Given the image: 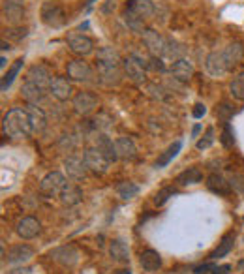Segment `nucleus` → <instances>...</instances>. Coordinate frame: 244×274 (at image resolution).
Wrapping results in <instances>:
<instances>
[{"label": "nucleus", "mask_w": 244, "mask_h": 274, "mask_svg": "<svg viewBox=\"0 0 244 274\" xmlns=\"http://www.w3.org/2000/svg\"><path fill=\"white\" fill-rule=\"evenodd\" d=\"M231 272V265H222V267H216L211 274H229Z\"/></svg>", "instance_id": "46"}, {"label": "nucleus", "mask_w": 244, "mask_h": 274, "mask_svg": "<svg viewBox=\"0 0 244 274\" xmlns=\"http://www.w3.org/2000/svg\"><path fill=\"white\" fill-rule=\"evenodd\" d=\"M34 270L30 269V267H19V269H13V270H10L8 274H32Z\"/></svg>", "instance_id": "47"}, {"label": "nucleus", "mask_w": 244, "mask_h": 274, "mask_svg": "<svg viewBox=\"0 0 244 274\" xmlns=\"http://www.w3.org/2000/svg\"><path fill=\"white\" fill-rule=\"evenodd\" d=\"M186 55V47L182 44H179L177 40L173 38H167V45H165V51H163V56L167 58V61H180V58H184Z\"/></svg>", "instance_id": "27"}, {"label": "nucleus", "mask_w": 244, "mask_h": 274, "mask_svg": "<svg viewBox=\"0 0 244 274\" xmlns=\"http://www.w3.org/2000/svg\"><path fill=\"white\" fill-rule=\"evenodd\" d=\"M2 132L11 139H23V137H30L34 133L30 115L27 109H10L4 115L2 121Z\"/></svg>", "instance_id": "1"}, {"label": "nucleus", "mask_w": 244, "mask_h": 274, "mask_svg": "<svg viewBox=\"0 0 244 274\" xmlns=\"http://www.w3.org/2000/svg\"><path fill=\"white\" fill-rule=\"evenodd\" d=\"M242 222H244V218H242Z\"/></svg>", "instance_id": "52"}, {"label": "nucleus", "mask_w": 244, "mask_h": 274, "mask_svg": "<svg viewBox=\"0 0 244 274\" xmlns=\"http://www.w3.org/2000/svg\"><path fill=\"white\" fill-rule=\"evenodd\" d=\"M207 188L211 192L218 193V195H229L231 193V184L222 175H216V173L207 177Z\"/></svg>", "instance_id": "23"}, {"label": "nucleus", "mask_w": 244, "mask_h": 274, "mask_svg": "<svg viewBox=\"0 0 244 274\" xmlns=\"http://www.w3.org/2000/svg\"><path fill=\"white\" fill-rule=\"evenodd\" d=\"M205 68L209 71V75L212 77H222L231 70L228 61H226V56H223V51H212L211 55L207 56Z\"/></svg>", "instance_id": "6"}, {"label": "nucleus", "mask_w": 244, "mask_h": 274, "mask_svg": "<svg viewBox=\"0 0 244 274\" xmlns=\"http://www.w3.org/2000/svg\"><path fill=\"white\" fill-rule=\"evenodd\" d=\"M115 147H117V156L120 160H134L137 154V148L134 145L130 137H119L117 141H115Z\"/></svg>", "instance_id": "24"}, {"label": "nucleus", "mask_w": 244, "mask_h": 274, "mask_svg": "<svg viewBox=\"0 0 244 274\" xmlns=\"http://www.w3.org/2000/svg\"><path fill=\"white\" fill-rule=\"evenodd\" d=\"M199 130H201V126H195L194 128V135H197V133H199Z\"/></svg>", "instance_id": "50"}, {"label": "nucleus", "mask_w": 244, "mask_h": 274, "mask_svg": "<svg viewBox=\"0 0 244 274\" xmlns=\"http://www.w3.org/2000/svg\"><path fill=\"white\" fill-rule=\"evenodd\" d=\"M66 70H68V77L73 81H90V77H92V68L88 66V62H85L83 58L70 61Z\"/></svg>", "instance_id": "7"}, {"label": "nucleus", "mask_w": 244, "mask_h": 274, "mask_svg": "<svg viewBox=\"0 0 244 274\" xmlns=\"http://www.w3.org/2000/svg\"><path fill=\"white\" fill-rule=\"evenodd\" d=\"M203 181V171L199 167H188L186 171H182L179 177H177V182L182 184V186H190V184H199Z\"/></svg>", "instance_id": "29"}, {"label": "nucleus", "mask_w": 244, "mask_h": 274, "mask_svg": "<svg viewBox=\"0 0 244 274\" xmlns=\"http://www.w3.org/2000/svg\"><path fill=\"white\" fill-rule=\"evenodd\" d=\"M124 23L134 30V32H143V30H145V28H143L141 17H137L136 13H132V11H128V10L124 11Z\"/></svg>", "instance_id": "38"}, {"label": "nucleus", "mask_w": 244, "mask_h": 274, "mask_svg": "<svg viewBox=\"0 0 244 274\" xmlns=\"http://www.w3.org/2000/svg\"><path fill=\"white\" fill-rule=\"evenodd\" d=\"M233 244H235V235H233V233H228V235L222 239V242L218 244L216 250L211 253V259L214 261V259L226 258V256H228V253L233 250Z\"/></svg>", "instance_id": "32"}, {"label": "nucleus", "mask_w": 244, "mask_h": 274, "mask_svg": "<svg viewBox=\"0 0 244 274\" xmlns=\"http://www.w3.org/2000/svg\"><path fill=\"white\" fill-rule=\"evenodd\" d=\"M218 116L222 119L223 122H228L231 116H233V107H229L228 104H222L218 107Z\"/></svg>", "instance_id": "42"}, {"label": "nucleus", "mask_w": 244, "mask_h": 274, "mask_svg": "<svg viewBox=\"0 0 244 274\" xmlns=\"http://www.w3.org/2000/svg\"><path fill=\"white\" fill-rule=\"evenodd\" d=\"M51 259L64 267H73L79 261V252L73 246H60L51 252Z\"/></svg>", "instance_id": "10"}, {"label": "nucleus", "mask_w": 244, "mask_h": 274, "mask_svg": "<svg viewBox=\"0 0 244 274\" xmlns=\"http://www.w3.org/2000/svg\"><path fill=\"white\" fill-rule=\"evenodd\" d=\"M25 109L28 111V115H30V122H32V130L34 133H42L47 126V116L42 109H40L38 105L34 104H28Z\"/></svg>", "instance_id": "21"}, {"label": "nucleus", "mask_w": 244, "mask_h": 274, "mask_svg": "<svg viewBox=\"0 0 244 274\" xmlns=\"http://www.w3.org/2000/svg\"><path fill=\"white\" fill-rule=\"evenodd\" d=\"M98 71H100V77L105 85H117L120 81V70L119 66H103V64H98Z\"/></svg>", "instance_id": "31"}, {"label": "nucleus", "mask_w": 244, "mask_h": 274, "mask_svg": "<svg viewBox=\"0 0 244 274\" xmlns=\"http://www.w3.org/2000/svg\"><path fill=\"white\" fill-rule=\"evenodd\" d=\"M205 113H207L205 105H203V104H197V105H195V109H194V116H195V119H201V116L205 115Z\"/></svg>", "instance_id": "45"}, {"label": "nucleus", "mask_w": 244, "mask_h": 274, "mask_svg": "<svg viewBox=\"0 0 244 274\" xmlns=\"http://www.w3.org/2000/svg\"><path fill=\"white\" fill-rule=\"evenodd\" d=\"M218 265L214 263V261H211V263H203V265H197L194 269V274H211L212 270L216 269Z\"/></svg>", "instance_id": "43"}, {"label": "nucleus", "mask_w": 244, "mask_h": 274, "mask_svg": "<svg viewBox=\"0 0 244 274\" xmlns=\"http://www.w3.org/2000/svg\"><path fill=\"white\" fill-rule=\"evenodd\" d=\"M229 90H231V94H233V98L244 102V71L239 73L237 77H233V81H231V85H229Z\"/></svg>", "instance_id": "37"}, {"label": "nucleus", "mask_w": 244, "mask_h": 274, "mask_svg": "<svg viewBox=\"0 0 244 274\" xmlns=\"http://www.w3.org/2000/svg\"><path fill=\"white\" fill-rule=\"evenodd\" d=\"M96 105H98V98L92 92H79L73 98V109H76V113H79L83 116L90 115L96 109Z\"/></svg>", "instance_id": "9"}, {"label": "nucleus", "mask_w": 244, "mask_h": 274, "mask_svg": "<svg viewBox=\"0 0 244 274\" xmlns=\"http://www.w3.org/2000/svg\"><path fill=\"white\" fill-rule=\"evenodd\" d=\"M68 47H70L71 53H76V55H90L94 51V44L92 40L87 38V36H83V34H77V36H70L68 38Z\"/></svg>", "instance_id": "14"}, {"label": "nucleus", "mask_w": 244, "mask_h": 274, "mask_svg": "<svg viewBox=\"0 0 244 274\" xmlns=\"http://www.w3.org/2000/svg\"><path fill=\"white\" fill-rule=\"evenodd\" d=\"M175 193H177V190H175L173 186H167V188H162L160 192L154 195V205H158V207H162V205H165L169 201V199L173 198Z\"/></svg>", "instance_id": "39"}, {"label": "nucleus", "mask_w": 244, "mask_h": 274, "mask_svg": "<svg viewBox=\"0 0 244 274\" xmlns=\"http://www.w3.org/2000/svg\"><path fill=\"white\" fill-rule=\"evenodd\" d=\"M23 58H17L15 62H13V66L8 70V73H6L4 77H2V85H0V88H2V92H6L8 88L11 87V83H13V79L17 77V73H19V70L23 68Z\"/></svg>", "instance_id": "35"}, {"label": "nucleus", "mask_w": 244, "mask_h": 274, "mask_svg": "<svg viewBox=\"0 0 244 274\" xmlns=\"http://www.w3.org/2000/svg\"><path fill=\"white\" fill-rule=\"evenodd\" d=\"M6 66V56H2V58H0V68H4Z\"/></svg>", "instance_id": "49"}, {"label": "nucleus", "mask_w": 244, "mask_h": 274, "mask_svg": "<svg viewBox=\"0 0 244 274\" xmlns=\"http://www.w3.org/2000/svg\"><path fill=\"white\" fill-rule=\"evenodd\" d=\"M49 92L53 94L59 102H66V100L71 98V94H73V87H71V83L68 81V79H64V77H53V79H51Z\"/></svg>", "instance_id": "11"}, {"label": "nucleus", "mask_w": 244, "mask_h": 274, "mask_svg": "<svg viewBox=\"0 0 244 274\" xmlns=\"http://www.w3.org/2000/svg\"><path fill=\"white\" fill-rule=\"evenodd\" d=\"M92 2H94V0H88V2H87V4H88V6H90V4H92Z\"/></svg>", "instance_id": "51"}, {"label": "nucleus", "mask_w": 244, "mask_h": 274, "mask_svg": "<svg viewBox=\"0 0 244 274\" xmlns=\"http://www.w3.org/2000/svg\"><path fill=\"white\" fill-rule=\"evenodd\" d=\"M141 34L146 49L151 51L152 56H163V51H165V45H167V38H163L162 34L152 30V28H145Z\"/></svg>", "instance_id": "5"}, {"label": "nucleus", "mask_w": 244, "mask_h": 274, "mask_svg": "<svg viewBox=\"0 0 244 274\" xmlns=\"http://www.w3.org/2000/svg\"><path fill=\"white\" fill-rule=\"evenodd\" d=\"M66 177L59 171H53V173H49L42 179L40 182V193L44 195V198H60V193L62 190L66 188Z\"/></svg>", "instance_id": "2"}, {"label": "nucleus", "mask_w": 244, "mask_h": 274, "mask_svg": "<svg viewBox=\"0 0 244 274\" xmlns=\"http://www.w3.org/2000/svg\"><path fill=\"white\" fill-rule=\"evenodd\" d=\"M115 274H132V270L130 269H120V270H117Z\"/></svg>", "instance_id": "48"}, {"label": "nucleus", "mask_w": 244, "mask_h": 274, "mask_svg": "<svg viewBox=\"0 0 244 274\" xmlns=\"http://www.w3.org/2000/svg\"><path fill=\"white\" fill-rule=\"evenodd\" d=\"M45 92H47V90H44V88L38 87V85H36V83H32V81H27L21 87L23 98L27 100L28 104H34V105H38L40 102L45 98Z\"/></svg>", "instance_id": "18"}, {"label": "nucleus", "mask_w": 244, "mask_h": 274, "mask_svg": "<svg viewBox=\"0 0 244 274\" xmlns=\"http://www.w3.org/2000/svg\"><path fill=\"white\" fill-rule=\"evenodd\" d=\"M2 15L10 25H19L25 17V8H23L21 2H13V0H8L2 8Z\"/></svg>", "instance_id": "16"}, {"label": "nucleus", "mask_w": 244, "mask_h": 274, "mask_svg": "<svg viewBox=\"0 0 244 274\" xmlns=\"http://www.w3.org/2000/svg\"><path fill=\"white\" fill-rule=\"evenodd\" d=\"M146 68H151V70H158V71H163V70H165L163 62L160 61V56H152L151 61L146 62Z\"/></svg>", "instance_id": "44"}, {"label": "nucleus", "mask_w": 244, "mask_h": 274, "mask_svg": "<svg viewBox=\"0 0 244 274\" xmlns=\"http://www.w3.org/2000/svg\"><path fill=\"white\" fill-rule=\"evenodd\" d=\"M40 231H42V224L34 216H27V218H23L17 224V235L25 239V241H30L34 237H38Z\"/></svg>", "instance_id": "13"}, {"label": "nucleus", "mask_w": 244, "mask_h": 274, "mask_svg": "<svg viewBox=\"0 0 244 274\" xmlns=\"http://www.w3.org/2000/svg\"><path fill=\"white\" fill-rule=\"evenodd\" d=\"M34 256V250L28 244H17V246H13L8 252V263H13V265H17V263H27L28 259L32 258Z\"/></svg>", "instance_id": "19"}, {"label": "nucleus", "mask_w": 244, "mask_h": 274, "mask_svg": "<svg viewBox=\"0 0 244 274\" xmlns=\"http://www.w3.org/2000/svg\"><path fill=\"white\" fill-rule=\"evenodd\" d=\"M122 64H124V73L130 77L132 81L137 83V85H143V83H145L146 62L143 61V58H139L137 55H130Z\"/></svg>", "instance_id": "4"}, {"label": "nucleus", "mask_w": 244, "mask_h": 274, "mask_svg": "<svg viewBox=\"0 0 244 274\" xmlns=\"http://www.w3.org/2000/svg\"><path fill=\"white\" fill-rule=\"evenodd\" d=\"M126 10L136 13L141 19H148V17H152L156 13V8H154V4H152L151 0H128Z\"/></svg>", "instance_id": "15"}, {"label": "nucleus", "mask_w": 244, "mask_h": 274, "mask_svg": "<svg viewBox=\"0 0 244 274\" xmlns=\"http://www.w3.org/2000/svg\"><path fill=\"white\" fill-rule=\"evenodd\" d=\"M109 253H111V258H113L115 261H119V263L130 261V248H128V244H126L124 241H120V239L111 241V244H109Z\"/></svg>", "instance_id": "25"}, {"label": "nucleus", "mask_w": 244, "mask_h": 274, "mask_svg": "<svg viewBox=\"0 0 244 274\" xmlns=\"http://www.w3.org/2000/svg\"><path fill=\"white\" fill-rule=\"evenodd\" d=\"M139 263H141V267L145 270L154 272V270L162 269V256H160L156 250H145V252L141 253Z\"/></svg>", "instance_id": "26"}, {"label": "nucleus", "mask_w": 244, "mask_h": 274, "mask_svg": "<svg viewBox=\"0 0 244 274\" xmlns=\"http://www.w3.org/2000/svg\"><path fill=\"white\" fill-rule=\"evenodd\" d=\"M64 167H66V173L70 179L73 181H83L85 177H87V164H85V158H79V156H68L64 160Z\"/></svg>", "instance_id": "8"}, {"label": "nucleus", "mask_w": 244, "mask_h": 274, "mask_svg": "<svg viewBox=\"0 0 244 274\" xmlns=\"http://www.w3.org/2000/svg\"><path fill=\"white\" fill-rule=\"evenodd\" d=\"M96 147L102 150L105 156H107L109 162H117L119 160V156H117V147H115V143L109 139L107 135H100L96 141Z\"/></svg>", "instance_id": "33"}, {"label": "nucleus", "mask_w": 244, "mask_h": 274, "mask_svg": "<svg viewBox=\"0 0 244 274\" xmlns=\"http://www.w3.org/2000/svg\"><path fill=\"white\" fill-rule=\"evenodd\" d=\"M85 164H87L88 171H92V173H96V175H103V173H107L109 169V162L107 156L100 150L98 147H90L85 150Z\"/></svg>", "instance_id": "3"}, {"label": "nucleus", "mask_w": 244, "mask_h": 274, "mask_svg": "<svg viewBox=\"0 0 244 274\" xmlns=\"http://www.w3.org/2000/svg\"><path fill=\"white\" fill-rule=\"evenodd\" d=\"M42 19H44L45 25L49 27L59 28L64 25V13L60 10L59 6L53 4V2H45L44 8H42Z\"/></svg>", "instance_id": "12"}, {"label": "nucleus", "mask_w": 244, "mask_h": 274, "mask_svg": "<svg viewBox=\"0 0 244 274\" xmlns=\"http://www.w3.org/2000/svg\"><path fill=\"white\" fill-rule=\"evenodd\" d=\"M242 55H244V47L240 42H233V44H229L228 47L223 49V56H226L229 68H233L235 64L242 58Z\"/></svg>", "instance_id": "30"}, {"label": "nucleus", "mask_w": 244, "mask_h": 274, "mask_svg": "<svg viewBox=\"0 0 244 274\" xmlns=\"http://www.w3.org/2000/svg\"><path fill=\"white\" fill-rule=\"evenodd\" d=\"M214 130H212V128H209V130H207V133H205V137H203V139H199V141H197V148H199V150H205V148H209L212 145V141H214Z\"/></svg>", "instance_id": "41"}, {"label": "nucleus", "mask_w": 244, "mask_h": 274, "mask_svg": "<svg viewBox=\"0 0 244 274\" xmlns=\"http://www.w3.org/2000/svg\"><path fill=\"white\" fill-rule=\"evenodd\" d=\"M60 201H62V205H66V207H73V205L81 203L83 201V190L77 184H66V188L62 190V193H60Z\"/></svg>", "instance_id": "22"}, {"label": "nucleus", "mask_w": 244, "mask_h": 274, "mask_svg": "<svg viewBox=\"0 0 244 274\" xmlns=\"http://www.w3.org/2000/svg\"><path fill=\"white\" fill-rule=\"evenodd\" d=\"M171 75L179 81H190V77L194 75V64L188 58H180L171 64Z\"/></svg>", "instance_id": "20"}, {"label": "nucleus", "mask_w": 244, "mask_h": 274, "mask_svg": "<svg viewBox=\"0 0 244 274\" xmlns=\"http://www.w3.org/2000/svg\"><path fill=\"white\" fill-rule=\"evenodd\" d=\"M220 141H222V145L226 148L233 147L235 137H233V128H231V124H229V122H226V124H223V132H222V137H220Z\"/></svg>", "instance_id": "40"}, {"label": "nucleus", "mask_w": 244, "mask_h": 274, "mask_svg": "<svg viewBox=\"0 0 244 274\" xmlns=\"http://www.w3.org/2000/svg\"><path fill=\"white\" fill-rule=\"evenodd\" d=\"M96 61H98V64H103V66H119L120 55L113 47H102V49L98 51Z\"/></svg>", "instance_id": "28"}, {"label": "nucleus", "mask_w": 244, "mask_h": 274, "mask_svg": "<svg viewBox=\"0 0 244 274\" xmlns=\"http://www.w3.org/2000/svg\"><path fill=\"white\" fill-rule=\"evenodd\" d=\"M180 148H182V141H175L173 145H171V147L165 150V152L160 154V158L156 160V167H158V169H162V167H165V165L171 164L175 156L180 152Z\"/></svg>", "instance_id": "34"}, {"label": "nucleus", "mask_w": 244, "mask_h": 274, "mask_svg": "<svg viewBox=\"0 0 244 274\" xmlns=\"http://www.w3.org/2000/svg\"><path fill=\"white\" fill-rule=\"evenodd\" d=\"M51 79H53V77H51V73H49V70L45 66H32L27 73V81L36 83V85L42 87L44 90H49Z\"/></svg>", "instance_id": "17"}, {"label": "nucleus", "mask_w": 244, "mask_h": 274, "mask_svg": "<svg viewBox=\"0 0 244 274\" xmlns=\"http://www.w3.org/2000/svg\"><path fill=\"white\" fill-rule=\"evenodd\" d=\"M117 193L122 199H132L139 193V186L134 184V182H120L119 186H117Z\"/></svg>", "instance_id": "36"}]
</instances>
